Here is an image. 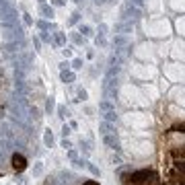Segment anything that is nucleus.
<instances>
[{"instance_id": "2eb2a0df", "label": "nucleus", "mask_w": 185, "mask_h": 185, "mask_svg": "<svg viewBox=\"0 0 185 185\" xmlns=\"http://www.w3.org/2000/svg\"><path fill=\"white\" fill-rule=\"evenodd\" d=\"M95 43H97L99 47H105V45H107V39H105V35H97V37H95Z\"/></svg>"}, {"instance_id": "9d476101", "label": "nucleus", "mask_w": 185, "mask_h": 185, "mask_svg": "<svg viewBox=\"0 0 185 185\" xmlns=\"http://www.w3.org/2000/svg\"><path fill=\"white\" fill-rule=\"evenodd\" d=\"M54 43L64 47V45H66V35L62 33V31H56V33H54Z\"/></svg>"}, {"instance_id": "c9c22d12", "label": "nucleus", "mask_w": 185, "mask_h": 185, "mask_svg": "<svg viewBox=\"0 0 185 185\" xmlns=\"http://www.w3.org/2000/svg\"><path fill=\"white\" fill-rule=\"evenodd\" d=\"M62 51H64V56H66V58H70V56H72V49H70V47H66V45H64V49H62Z\"/></svg>"}, {"instance_id": "72a5a7b5", "label": "nucleus", "mask_w": 185, "mask_h": 185, "mask_svg": "<svg viewBox=\"0 0 185 185\" xmlns=\"http://www.w3.org/2000/svg\"><path fill=\"white\" fill-rule=\"evenodd\" d=\"M68 156H70V158H72V161H76V158H78V154H76V150H72V148H70V150H68Z\"/></svg>"}, {"instance_id": "0eeeda50", "label": "nucleus", "mask_w": 185, "mask_h": 185, "mask_svg": "<svg viewBox=\"0 0 185 185\" xmlns=\"http://www.w3.org/2000/svg\"><path fill=\"white\" fill-rule=\"evenodd\" d=\"M113 47H115V49L128 47V37H126V35H115V39H113Z\"/></svg>"}, {"instance_id": "c85d7f7f", "label": "nucleus", "mask_w": 185, "mask_h": 185, "mask_svg": "<svg viewBox=\"0 0 185 185\" xmlns=\"http://www.w3.org/2000/svg\"><path fill=\"white\" fill-rule=\"evenodd\" d=\"M62 148H68V150L72 148V144H70V140H68V138H64V140H62Z\"/></svg>"}, {"instance_id": "4c0bfd02", "label": "nucleus", "mask_w": 185, "mask_h": 185, "mask_svg": "<svg viewBox=\"0 0 185 185\" xmlns=\"http://www.w3.org/2000/svg\"><path fill=\"white\" fill-rule=\"evenodd\" d=\"M51 4H54V6H62V4H64V0H51Z\"/></svg>"}, {"instance_id": "20e7f679", "label": "nucleus", "mask_w": 185, "mask_h": 185, "mask_svg": "<svg viewBox=\"0 0 185 185\" xmlns=\"http://www.w3.org/2000/svg\"><path fill=\"white\" fill-rule=\"evenodd\" d=\"M11 163H13V169H14L16 173H23L25 167H27V158H25L23 154H13Z\"/></svg>"}, {"instance_id": "f03ea898", "label": "nucleus", "mask_w": 185, "mask_h": 185, "mask_svg": "<svg viewBox=\"0 0 185 185\" xmlns=\"http://www.w3.org/2000/svg\"><path fill=\"white\" fill-rule=\"evenodd\" d=\"M140 16H142V13H140V8L136 6V4H132V2H128L126 6H123V11H121V21H138Z\"/></svg>"}, {"instance_id": "6e6552de", "label": "nucleus", "mask_w": 185, "mask_h": 185, "mask_svg": "<svg viewBox=\"0 0 185 185\" xmlns=\"http://www.w3.org/2000/svg\"><path fill=\"white\" fill-rule=\"evenodd\" d=\"M74 72H70V70H62L60 72V80L62 82H74Z\"/></svg>"}, {"instance_id": "4be33fe9", "label": "nucleus", "mask_w": 185, "mask_h": 185, "mask_svg": "<svg viewBox=\"0 0 185 185\" xmlns=\"http://www.w3.org/2000/svg\"><path fill=\"white\" fill-rule=\"evenodd\" d=\"M111 165H113V167H121V165H123L121 156H115V154H113V156H111Z\"/></svg>"}, {"instance_id": "423d86ee", "label": "nucleus", "mask_w": 185, "mask_h": 185, "mask_svg": "<svg viewBox=\"0 0 185 185\" xmlns=\"http://www.w3.org/2000/svg\"><path fill=\"white\" fill-rule=\"evenodd\" d=\"M99 130H101V134L105 136V134H115V126H113V121H103L101 126H99Z\"/></svg>"}, {"instance_id": "4468645a", "label": "nucleus", "mask_w": 185, "mask_h": 185, "mask_svg": "<svg viewBox=\"0 0 185 185\" xmlns=\"http://www.w3.org/2000/svg\"><path fill=\"white\" fill-rule=\"evenodd\" d=\"M27 113H29V117H33V119H39V117H41L37 107H29V109H27Z\"/></svg>"}, {"instance_id": "6ab92c4d", "label": "nucleus", "mask_w": 185, "mask_h": 185, "mask_svg": "<svg viewBox=\"0 0 185 185\" xmlns=\"http://www.w3.org/2000/svg\"><path fill=\"white\" fill-rule=\"evenodd\" d=\"M80 33H82V37H91V35H93V31H91L89 25H82V27H80Z\"/></svg>"}, {"instance_id": "c756f323", "label": "nucleus", "mask_w": 185, "mask_h": 185, "mask_svg": "<svg viewBox=\"0 0 185 185\" xmlns=\"http://www.w3.org/2000/svg\"><path fill=\"white\" fill-rule=\"evenodd\" d=\"M62 136H64V138L70 136V126H64V128H62Z\"/></svg>"}, {"instance_id": "2f4dec72", "label": "nucleus", "mask_w": 185, "mask_h": 185, "mask_svg": "<svg viewBox=\"0 0 185 185\" xmlns=\"http://www.w3.org/2000/svg\"><path fill=\"white\" fill-rule=\"evenodd\" d=\"M23 21H25V25H31V23H33V21H31V14H27V13L23 14Z\"/></svg>"}, {"instance_id": "412c9836", "label": "nucleus", "mask_w": 185, "mask_h": 185, "mask_svg": "<svg viewBox=\"0 0 185 185\" xmlns=\"http://www.w3.org/2000/svg\"><path fill=\"white\" fill-rule=\"evenodd\" d=\"M80 150H82L84 154H91V144H89V142H82V140H80Z\"/></svg>"}, {"instance_id": "f704fd0d", "label": "nucleus", "mask_w": 185, "mask_h": 185, "mask_svg": "<svg viewBox=\"0 0 185 185\" xmlns=\"http://www.w3.org/2000/svg\"><path fill=\"white\" fill-rule=\"evenodd\" d=\"M78 99H86V91L84 89H78Z\"/></svg>"}, {"instance_id": "9b49d317", "label": "nucleus", "mask_w": 185, "mask_h": 185, "mask_svg": "<svg viewBox=\"0 0 185 185\" xmlns=\"http://www.w3.org/2000/svg\"><path fill=\"white\" fill-rule=\"evenodd\" d=\"M105 91V99L109 101H115L117 99V86H111V89H103Z\"/></svg>"}, {"instance_id": "5701e85b", "label": "nucleus", "mask_w": 185, "mask_h": 185, "mask_svg": "<svg viewBox=\"0 0 185 185\" xmlns=\"http://www.w3.org/2000/svg\"><path fill=\"white\" fill-rule=\"evenodd\" d=\"M37 27H39L41 31H47V29H51V25H49L47 21H39V23H37Z\"/></svg>"}, {"instance_id": "b1692460", "label": "nucleus", "mask_w": 185, "mask_h": 185, "mask_svg": "<svg viewBox=\"0 0 185 185\" xmlns=\"http://www.w3.org/2000/svg\"><path fill=\"white\" fill-rule=\"evenodd\" d=\"M58 117L66 119V117H68V109H66V107H58Z\"/></svg>"}, {"instance_id": "ddd939ff", "label": "nucleus", "mask_w": 185, "mask_h": 185, "mask_svg": "<svg viewBox=\"0 0 185 185\" xmlns=\"http://www.w3.org/2000/svg\"><path fill=\"white\" fill-rule=\"evenodd\" d=\"M43 144H45L47 148L54 146V136H51V132H49V130H45V136H43Z\"/></svg>"}, {"instance_id": "e433bc0d", "label": "nucleus", "mask_w": 185, "mask_h": 185, "mask_svg": "<svg viewBox=\"0 0 185 185\" xmlns=\"http://www.w3.org/2000/svg\"><path fill=\"white\" fill-rule=\"evenodd\" d=\"M72 39H74L76 43H82V39H84V37H80V35H72Z\"/></svg>"}, {"instance_id": "a19ab883", "label": "nucleus", "mask_w": 185, "mask_h": 185, "mask_svg": "<svg viewBox=\"0 0 185 185\" xmlns=\"http://www.w3.org/2000/svg\"><path fill=\"white\" fill-rule=\"evenodd\" d=\"M179 185H185V177H183V179H179Z\"/></svg>"}, {"instance_id": "ea45409f", "label": "nucleus", "mask_w": 185, "mask_h": 185, "mask_svg": "<svg viewBox=\"0 0 185 185\" xmlns=\"http://www.w3.org/2000/svg\"><path fill=\"white\" fill-rule=\"evenodd\" d=\"M82 185H99V183H97V181H84Z\"/></svg>"}, {"instance_id": "58836bf2", "label": "nucleus", "mask_w": 185, "mask_h": 185, "mask_svg": "<svg viewBox=\"0 0 185 185\" xmlns=\"http://www.w3.org/2000/svg\"><path fill=\"white\" fill-rule=\"evenodd\" d=\"M132 4H136V6H142V4H144V0H132Z\"/></svg>"}, {"instance_id": "bb28decb", "label": "nucleus", "mask_w": 185, "mask_h": 185, "mask_svg": "<svg viewBox=\"0 0 185 185\" xmlns=\"http://www.w3.org/2000/svg\"><path fill=\"white\" fill-rule=\"evenodd\" d=\"M72 68H74V70H78V68H82V60H78V58H76V60L72 62Z\"/></svg>"}, {"instance_id": "1a4fd4ad", "label": "nucleus", "mask_w": 185, "mask_h": 185, "mask_svg": "<svg viewBox=\"0 0 185 185\" xmlns=\"http://www.w3.org/2000/svg\"><path fill=\"white\" fill-rule=\"evenodd\" d=\"M99 109L105 113V111H113L115 109V105H113V101H109V99H103L101 103H99Z\"/></svg>"}, {"instance_id": "a211bd4d", "label": "nucleus", "mask_w": 185, "mask_h": 185, "mask_svg": "<svg viewBox=\"0 0 185 185\" xmlns=\"http://www.w3.org/2000/svg\"><path fill=\"white\" fill-rule=\"evenodd\" d=\"M41 173H43V163H35V167H33V175H35V177H39Z\"/></svg>"}, {"instance_id": "dca6fc26", "label": "nucleus", "mask_w": 185, "mask_h": 185, "mask_svg": "<svg viewBox=\"0 0 185 185\" xmlns=\"http://www.w3.org/2000/svg\"><path fill=\"white\" fill-rule=\"evenodd\" d=\"M103 115H105V121H115V119H117V115H115V109H113V111H105Z\"/></svg>"}, {"instance_id": "cd10ccee", "label": "nucleus", "mask_w": 185, "mask_h": 185, "mask_svg": "<svg viewBox=\"0 0 185 185\" xmlns=\"http://www.w3.org/2000/svg\"><path fill=\"white\" fill-rule=\"evenodd\" d=\"M78 19H80V14H78V13H74L72 16H70V25H74V23H78Z\"/></svg>"}, {"instance_id": "39448f33", "label": "nucleus", "mask_w": 185, "mask_h": 185, "mask_svg": "<svg viewBox=\"0 0 185 185\" xmlns=\"http://www.w3.org/2000/svg\"><path fill=\"white\" fill-rule=\"evenodd\" d=\"M132 29H134V23L132 21H119L115 25V33L117 35H128V33H132Z\"/></svg>"}, {"instance_id": "7ed1b4c3", "label": "nucleus", "mask_w": 185, "mask_h": 185, "mask_svg": "<svg viewBox=\"0 0 185 185\" xmlns=\"http://www.w3.org/2000/svg\"><path fill=\"white\" fill-rule=\"evenodd\" d=\"M103 144L105 146H109V148H113V150H121V146H119V138H117V132L115 134H105L103 136Z\"/></svg>"}, {"instance_id": "393cba45", "label": "nucleus", "mask_w": 185, "mask_h": 185, "mask_svg": "<svg viewBox=\"0 0 185 185\" xmlns=\"http://www.w3.org/2000/svg\"><path fill=\"white\" fill-rule=\"evenodd\" d=\"M86 169H89L93 175H99V169H97V167L95 165H91V163H86Z\"/></svg>"}, {"instance_id": "7c9ffc66", "label": "nucleus", "mask_w": 185, "mask_h": 185, "mask_svg": "<svg viewBox=\"0 0 185 185\" xmlns=\"http://www.w3.org/2000/svg\"><path fill=\"white\" fill-rule=\"evenodd\" d=\"M45 185H58V179H56V177H47Z\"/></svg>"}, {"instance_id": "f8f14e48", "label": "nucleus", "mask_w": 185, "mask_h": 185, "mask_svg": "<svg viewBox=\"0 0 185 185\" xmlns=\"http://www.w3.org/2000/svg\"><path fill=\"white\" fill-rule=\"evenodd\" d=\"M39 13L45 16V19H51V16H54V8L47 6V4H41V6H39Z\"/></svg>"}, {"instance_id": "a878e982", "label": "nucleus", "mask_w": 185, "mask_h": 185, "mask_svg": "<svg viewBox=\"0 0 185 185\" xmlns=\"http://www.w3.org/2000/svg\"><path fill=\"white\" fill-rule=\"evenodd\" d=\"M41 41H49V43H51V35H49L47 31H41Z\"/></svg>"}, {"instance_id": "473e14b6", "label": "nucleus", "mask_w": 185, "mask_h": 185, "mask_svg": "<svg viewBox=\"0 0 185 185\" xmlns=\"http://www.w3.org/2000/svg\"><path fill=\"white\" fill-rule=\"evenodd\" d=\"M105 33H107V25H99V35H105Z\"/></svg>"}, {"instance_id": "f3484780", "label": "nucleus", "mask_w": 185, "mask_h": 185, "mask_svg": "<svg viewBox=\"0 0 185 185\" xmlns=\"http://www.w3.org/2000/svg\"><path fill=\"white\" fill-rule=\"evenodd\" d=\"M175 169H177L183 177H185V161H175Z\"/></svg>"}, {"instance_id": "aec40b11", "label": "nucleus", "mask_w": 185, "mask_h": 185, "mask_svg": "<svg viewBox=\"0 0 185 185\" xmlns=\"http://www.w3.org/2000/svg\"><path fill=\"white\" fill-rule=\"evenodd\" d=\"M54 107H56V103H54V99L49 97V99L45 101V109H47V113H51V111H54Z\"/></svg>"}, {"instance_id": "f257e3e1", "label": "nucleus", "mask_w": 185, "mask_h": 185, "mask_svg": "<svg viewBox=\"0 0 185 185\" xmlns=\"http://www.w3.org/2000/svg\"><path fill=\"white\" fill-rule=\"evenodd\" d=\"M128 183L132 185H142V183H154L156 181V173L154 171H148V169H142V171H134L128 175Z\"/></svg>"}]
</instances>
